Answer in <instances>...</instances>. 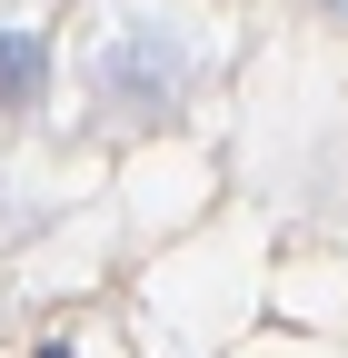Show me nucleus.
<instances>
[{
  "mask_svg": "<svg viewBox=\"0 0 348 358\" xmlns=\"http://www.w3.org/2000/svg\"><path fill=\"white\" fill-rule=\"evenodd\" d=\"M180 80H189V50H180V30H159V20H140V30H110V50H100V100L119 110V120H169L180 110Z\"/></svg>",
  "mask_w": 348,
  "mask_h": 358,
  "instance_id": "f257e3e1",
  "label": "nucleus"
},
{
  "mask_svg": "<svg viewBox=\"0 0 348 358\" xmlns=\"http://www.w3.org/2000/svg\"><path fill=\"white\" fill-rule=\"evenodd\" d=\"M40 90H50V40L0 30V110H40Z\"/></svg>",
  "mask_w": 348,
  "mask_h": 358,
  "instance_id": "f03ea898",
  "label": "nucleus"
},
{
  "mask_svg": "<svg viewBox=\"0 0 348 358\" xmlns=\"http://www.w3.org/2000/svg\"><path fill=\"white\" fill-rule=\"evenodd\" d=\"M40 358H70V348H60V338H50V348H40Z\"/></svg>",
  "mask_w": 348,
  "mask_h": 358,
  "instance_id": "7ed1b4c3",
  "label": "nucleus"
},
{
  "mask_svg": "<svg viewBox=\"0 0 348 358\" xmlns=\"http://www.w3.org/2000/svg\"><path fill=\"white\" fill-rule=\"evenodd\" d=\"M328 10H348V0H328Z\"/></svg>",
  "mask_w": 348,
  "mask_h": 358,
  "instance_id": "20e7f679",
  "label": "nucleus"
}]
</instances>
